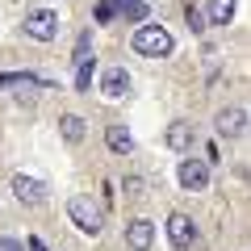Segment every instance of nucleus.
Wrapping results in <instances>:
<instances>
[{
  "label": "nucleus",
  "instance_id": "f257e3e1",
  "mask_svg": "<svg viewBox=\"0 0 251 251\" xmlns=\"http://www.w3.org/2000/svg\"><path fill=\"white\" fill-rule=\"evenodd\" d=\"M172 34L163 25H138L134 29V50L138 54H151V59H163V54H172Z\"/></svg>",
  "mask_w": 251,
  "mask_h": 251
},
{
  "label": "nucleus",
  "instance_id": "f03ea898",
  "mask_svg": "<svg viewBox=\"0 0 251 251\" xmlns=\"http://www.w3.org/2000/svg\"><path fill=\"white\" fill-rule=\"evenodd\" d=\"M67 214H72V222L80 226L84 234H100V222H105V214L92 205V197H72V201H67Z\"/></svg>",
  "mask_w": 251,
  "mask_h": 251
},
{
  "label": "nucleus",
  "instance_id": "7ed1b4c3",
  "mask_svg": "<svg viewBox=\"0 0 251 251\" xmlns=\"http://www.w3.org/2000/svg\"><path fill=\"white\" fill-rule=\"evenodd\" d=\"M25 34L34 38V42H50V38L59 34V17H54L50 9H34L25 17Z\"/></svg>",
  "mask_w": 251,
  "mask_h": 251
},
{
  "label": "nucleus",
  "instance_id": "20e7f679",
  "mask_svg": "<svg viewBox=\"0 0 251 251\" xmlns=\"http://www.w3.org/2000/svg\"><path fill=\"white\" fill-rule=\"evenodd\" d=\"M180 184H184L188 193H201V188L209 184V168H205V159H184V163H180Z\"/></svg>",
  "mask_w": 251,
  "mask_h": 251
},
{
  "label": "nucleus",
  "instance_id": "39448f33",
  "mask_svg": "<svg viewBox=\"0 0 251 251\" xmlns=\"http://www.w3.org/2000/svg\"><path fill=\"white\" fill-rule=\"evenodd\" d=\"M168 239H172V247L184 251V247H193V239H197V226L188 222L184 214H172L168 218Z\"/></svg>",
  "mask_w": 251,
  "mask_h": 251
},
{
  "label": "nucleus",
  "instance_id": "423d86ee",
  "mask_svg": "<svg viewBox=\"0 0 251 251\" xmlns=\"http://www.w3.org/2000/svg\"><path fill=\"white\" fill-rule=\"evenodd\" d=\"M13 193H17V201H25V205H42L46 201V184L34 176H13Z\"/></svg>",
  "mask_w": 251,
  "mask_h": 251
},
{
  "label": "nucleus",
  "instance_id": "0eeeda50",
  "mask_svg": "<svg viewBox=\"0 0 251 251\" xmlns=\"http://www.w3.org/2000/svg\"><path fill=\"white\" fill-rule=\"evenodd\" d=\"M214 126H218V134H222V138H243V130H247V113H243V109H222Z\"/></svg>",
  "mask_w": 251,
  "mask_h": 251
},
{
  "label": "nucleus",
  "instance_id": "6e6552de",
  "mask_svg": "<svg viewBox=\"0 0 251 251\" xmlns=\"http://www.w3.org/2000/svg\"><path fill=\"white\" fill-rule=\"evenodd\" d=\"M100 92H105L109 100L126 97V92H130V75H126V67H109V72L100 75Z\"/></svg>",
  "mask_w": 251,
  "mask_h": 251
},
{
  "label": "nucleus",
  "instance_id": "1a4fd4ad",
  "mask_svg": "<svg viewBox=\"0 0 251 251\" xmlns=\"http://www.w3.org/2000/svg\"><path fill=\"white\" fill-rule=\"evenodd\" d=\"M151 239H155V226L147 222V218H134V222L126 226V243H130L134 251H147V247H151Z\"/></svg>",
  "mask_w": 251,
  "mask_h": 251
},
{
  "label": "nucleus",
  "instance_id": "9d476101",
  "mask_svg": "<svg viewBox=\"0 0 251 251\" xmlns=\"http://www.w3.org/2000/svg\"><path fill=\"white\" fill-rule=\"evenodd\" d=\"M105 143H109V151H117V155H130V151H134V138H130L126 126H109V130H105Z\"/></svg>",
  "mask_w": 251,
  "mask_h": 251
},
{
  "label": "nucleus",
  "instance_id": "9b49d317",
  "mask_svg": "<svg viewBox=\"0 0 251 251\" xmlns=\"http://www.w3.org/2000/svg\"><path fill=\"white\" fill-rule=\"evenodd\" d=\"M230 17H234V0H209V9H205L209 25H226Z\"/></svg>",
  "mask_w": 251,
  "mask_h": 251
},
{
  "label": "nucleus",
  "instance_id": "f8f14e48",
  "mask_svg": "<svg viewBox=\"0 0 251 251\" xmlns=\"http://www.w3.org/2000/svg\"><path fill=\"white\" fill-rule=\"evenodd\" d=\"M59 130H63L67 143H80V138H84V117L80 113H63L59 117Z\"/></svg>",
  "mask_w": 251,
  "mask_h": 251
},
{
  "label": "nucleus",
  "instance_id": "ddd939ff",
  "mask_svg": "<svg viewBox=\"0 0 251 251\" xmlns=\"http://www.w3.org/2000/svg\"><path fill=\"white\" fill-rule=\"evenodd\" d=\"M168 147H172V151H188V147H193V126L176 122V126L168 130Z\"/></svg>",
  "mask_w": 251,
  "mask_h": 251
},
{
  "label": "nucleus",
  "instance_id": "4468645a",
  "mask_svg": "<svg viewBox=\"0 0 251 251\" xmlns=\"http://www.w3.org/2000/svg\"><path fill=\"white\" fill-rule=\"evenodd\" d=\"M75 88H80V92H88V88H92V59L75 63Z\"/></svg>",
  "mask_w": 251,
  "mask_h": 251
},
{
  "label": "nucleus",
  "instance_id": "2eb2a0df",
  "mask_svg": "<svg viewBox=\"0 0 251 251\" xmlns=\"http://www.w3.org/2000/svg\"><path fill=\"white\" fill-rule=\"evenodd\" d=\"M122 13H126L130 21H143V17H147V4H143V0H122Z\"/></svg>",
  "mask_w": 251,
  "mask_h": 251
},
{
  "label": "nucleus",
  "instance_id": "dca6fc26",
  "mask_svg": "<svg viewBox=\"0 0 251 251\" xmlns=\"http://www.w3.org/2000/svg\"><path fill=\"white\" fill-rule=\"evenodd\" d=\"M188 25H193V29H197V34H201V29H205V17H201L197 9H188Z\"/></svg>",
  "mask_w": 251,
  "mask_h": 251
},
{
  "label": "nucleus",
  "instance_id": "f3484780",
  "mask_svg": "<svg viewBox=\"0 0 251 251\" xmlns=\"http://www.w3.org/2000/svg\"><path fill=\"white\" fill-rule=\"evenodd\" d=\"M113 9H117L113 0H105V4H100V9H97V21H109V17H113Z\"/></svg>",
  "mask_w": 251,
  "mask_h": 251
},
{
  "label": "nucleus",
  "instance_id": "a211bd4d",
  "mask_svg": "<svg viewBox=\"0 0 251 251\" xmlns=\"http://www.w3.org/2000/svg\"><path fill=\"white\" fill-rule=\"evenodd\" d=\"M0 251H25V247H21L17 239H0Z\"/></svg>",
  "mask_w": 251,
  "mask_h": 251
},
{
  "label": "nucleus",
  "instance_id": "6ab92c4d",
  "mask_svg": "<svg viewBox=\"0 0 251 251\" xmlns=\"http://www.w3.org/2000/svg\"><path fill=\"white\" fill-rule=\"evenodd\" d=\"M29 251H46V247H42V239H29Z\"/></svg>",
  "mask_w": 251,
  "mask_h": 251
},
{
  "label": "nucleus",
  "instance_id": "aec40b11",
  "mask_svg": "<svg viewBox=\"0 0 251 251\" xmlns=\"http://www.w3.org/2000/svg\"><path fill=\"white\" fill-rule=\"evenodd\" d=\"M113 4H122V0H113Z\"/></svg>",
  "mask_w": 251,
  "mask_h": 251
}]
</instances>
